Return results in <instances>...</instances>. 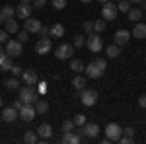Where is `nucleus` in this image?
I'll use <instances>...</instances> for the list:
<instances>
[{
    "label": "nucleus",
    "instance_id": "f257e3e1",
    "mask_svg": "<svg viewBox=\"0 0 146 144\" xmlns=\"http://www.w3.org/2000/svg\"><path fill=\"white\" fill-rule=\"evenodd\" d=\"M105 68H107V60L105 58H94L88 66H84V74H86V78L96 80V78L103 76Z\"/></svg>",
    "mask_w": 146,
    "mask_h": 144
},
{
    "label": "nucleus",
    "instance_id": "f03ea898",
    "mask_svg": "<svg viewBox=\"0 0 146 144\" xmlns=\"http://www.w3.org/2000/svg\"><path fill=\"white\" fill-rule=\"evenodd\" d=\"M20 100L23 101V105H33L35 101L39 100V92L35 90V86H25V88H20Z\"/></svg>",
    "mask_w": 146,
    "mask_h": 144
},
{
    "label": "nucleus",
    "instance_id": "7ed1b4c3",
    "mask_svg": "<svg viewBox=\"0 0 146 144\" xmlns=\"http://www.w3.org/2000/svg\"><path fill=\"white\" fill-rule=\"evenodd\" d=\"M4 51H6V55H10L12 58L22 56L23 55V43L20 41V39H8V41H6V47H4Z\"/></svg>",
    "mask_w": 146,
    "mask_h": 144
},
{
    "label": "nucleus",
    "instance_id": "20e7f679",
    "mask_svg": "<svg viewBox=\"0 0 146 144\" xmlns=\"http://www.w3.org/2000/svg\"><path fill=\"white\" fill-rule=\"evenodd\" d=\"M117 14H119V10H117V4H115V2H111V0L103 2V6H101V16H103L105 22H113V20L117 18Z\"/></svg>",
    "mask_w": 146,
    "mask_h": 144
},
{
    "label": "nucleus",
    "instance_id": "39448f33",
    "mask_svg": "<svg viewBox=\"0 0 146 144\" xmlns=\"http://www.w3.org/2000/svg\"><path fill=\"white\" fill-rule=\"evenodd\" d=\"M105 136L109 138V142H117L121 136H123V127L119 123H109L105 127Z\"/></svg>",
    "mask_w": 146,
    "mask_h": 144
},
{
    "label": "nucleus",
    "instance_id": "423d86ee",
    "mask_svg": "<svg viewBox=\"0 0 146 144\" xmlns=\"http://www.w3.org/2000/svg\"><path fill=\"white\" fill-rule=\"evenodd\" d=\"M80 101H82V105H86V107L96 105V103H98V92H96V90H90V88H84L80 92Z\"/></svg>",
    "mask_w": 146,
    "mask_h": 144
},
{
    "label": "nucleus",
    "instance_id": "0eeeda50",
    "mask_svg": "<svg viewBox=\"0 0 146 144\" xmlns=\"http://www.w3.org/2000/svg\"><path fill=\"white\" fill-rule=\"evenodd\" d=\"M86 47L90 49L92 53H100L101 49H103V39H101L98 33H90L88 37H86Z\"/></svg>",
    "mask_w": 146,
    "mask_h": 144
},
{
    "label": "nucleus",
    "instance_id": "6e6552de",
    "mask_svg": "<svg viewBox=\"0 0 146 144\" xmlns=\"http://www.w3.org/2000/svg\"><path fill=\"white\" fill-rule=\"evenodd\" d=\"M74 55V45H68V43H62L58 45L55 49V56L58 60H66V58H72Z\"/></svg>",
    "mask_w": 146,
    "mask_h": 144
},
{
    "label": "nucleus",
    "instance_id": "1a4fd4ad",
    "mask_svg": "<svg viewBox=\"0 0 146 144\" xmlns=\"http://www.w3.org/2000/svg\"><path fill=\"white\" fill-rule=\"evenodd\" d=\"M18 117H20L22 121L29 123V121H33L35 117H37V111H35V107H33V105H23L22 109L18 111Z\"/></svg>",
    "mask_w": 146,
    "mask_h": 144
},
{
    "label": "nucleus",
    "instance_id": "9d476101",
    "mask_svg": "<svg viewBox=\"0 0 146 144\" xmlns=\"http://www.w3.org/2000/svg\"><path fill=\"white\" fill-rule=\"evenodd\" d=\"M80 129H82V133H84V136H86V138H96V136H98V134H100V125H96V123H84V125H82V127H80Z\"/></svg>",
    "mask_w": 146,
    "mask_h": 144
},
{
    "label": "nucleus",
    "instance_id": "9b49d317",
    "mask_svg": "<svg viewBox=\"0 0 146 144\" xmlns=\"http://www.w3.org/2000/svg\"><path fill=\"white\" fill-rule=\"evenodd\" d=\"M31 10H33L31 2H20V6H16V16L20 20H27L31 16Z\"/></svg>",
    "mask_w": 146,
    "mask_h": 144
},
{
    "label": "nucleus",
    "instance_id": "f8f14e48",
    "mask_svg": "<svg viewBox=\"0 0 146 144\" xmlns=\"http://www.w3.org/2000/svg\"><path fill=\"white\" fill-rule=\"evenodd\" d=\"M35 51H37L39 55H47V53H51V51H53V43H51V39H49V37H41V39L35 43Z\"/></svg>",
    "mask_w": 146,
    "mask_h": 144
},
{
    "label": "nucleus",
    "instance_id": "ddd939ff",
    "mask_svg": "<svg viewBox=\"0 0 146 144\" xmlns=\"http://www.w3.org/2000/svg\"><path fill=\"white\" fill-rule=\"evenodd\" d=\"M22 78H23V84L25 86H37V82H39V76H37V72H35L33 68H27V70H23L22 72Z\"/></svg>",
    "mask_w": 146,
    "mask_h": 144
},
{
    "label": "nucleus",
    "instance_id": "4468645a",
    "mask_svg": "<svg viewBox=\"0 0 146 144\" xmlns=\"http://www.w3.org/2000/svg\"><path fill=\"white\" fill-rule=\"evenodd\" d=\"M37 136H39V140H41V142H47V140L53 136V127H51L49 123L39 125V129H37Z\"/></svg>",
    "mask_w": 146,
    "mask_h": 144
},
{
    "label": "nucleus",
    "instance_id": "2eb2a0df",
    "mask_svg": "<svg viewBox=\"0 0 146 144\" xmlns=\"http://www.w3.org/2000/svg\"><path fill=\"white\" fill-rule=\"evenodd\" d=\"M129 39H131V33L127 29H119V31H115V35H113V41H115V45H119V47H125V45L129 43Z\"/></svg>",
    "mask_w": 146,
    "mask_h": 144
},
{
    "label": "nucleus",
    "instance_id": "dca6fc26",
    "mask_svg": "<svg viewBox=\"0 0 146 144\" xmlns=\"http://www.w3.org/2000/svg\"><path fill=\"white\" fill-rule=\"evenodd\" d=\"M41 27H43L41 22H39L37 18H31V16L25 20V25H23V29H25V31H29V33H39V29H41Z\"/></svg>",
    "mask_w": 146,
    "mask_h": 144
},
{
    "label": "nucleus",
    "instance_id": "f3484780",
    "mask_svg": "<svg viewBox=\"0 0 146 144\" xmlns=\"http://www.w3.org/2000/svg\"><path fill=\"white\" fill-rule=\"evenodd\" d=\"M0 117H2V121L4 123H12L16 121V117H18V109L12 105V107H4L2 113H0Z\"/></svg>",
    "mask_w": 146,
    "mask_h": 144
},
{
    "label": "nucleus",
    "instance_id": "a211bd4d",
    "mask_svg": "<svg viewBox=\"0 0 146 144\" xmlns=\"http://www.w3.org/2000/svg\"><path fill=\"white\" fill-rule=\"evenodd\" d=\"M12 64H14L12 56H10V55H6V53H2V55H0V72H6V70H10Z\"/></svg>",
    "mask_w": 146,
    "mask_h": 144
},
{
    "label": "nucleus",
    "instance_id": "6ab92c4d",
    "mask_svg": "<svg viewBox=\"0 0 146 144\" xmlns=\"http://www.w3.org/2000/svg\"><path fill=\"white\" fill-rule=\"evenodd\" d=\"M133 37H136V39H146V23L136 22L135 29H133Z\"/></svg>",
    "mask_w": 146,
    "mask_h": 144
},
{
    "label": "nucleus",
    "instance_id": "aec40b11",
    "mask_svg": "<svg viewBox=\"0 0 146 144\" xmlns=\"http://www.w3.org/2000/svg\"><path fill=\"white\" fill-rule=\"evenodd\" d=\"M142 8H131V10L127 12V18L131 20V22H140L142 20Z\"/></svg>",
    "mask_w": 146,
    "mask_h": 144
},
{
    "label": "nucleus",
    "instance_id": "412c9836",
    "mask_svg": "<svg viewBox=\"0 0 146 144\" xmlns=\"http://www.w3.org/2000/svg\"><path fill=\"white\" fill-rule=\"evenodd\" d=\"M51 37H64V25L62 23H53L51 29H49Z\"/></svg>",
    "mask_w": 146,
    "mask_h": 144
},
{
    "label": "nucleus",
    "instance_id": "4be33fe9",
    "mask_svg": "<svg viewBox=\"0 0 146 144\" xmlns=\"http://www.w3.org/2000/svg\"><path fill=\"white\" fill-rule=\"evenodd\" d=\"M72 86H74V90H76V92H82V90L86 88V76L76 74V76L72 78Z\"/></svg>",
    "mask_w": 146,
    "mask_h": 144
},
{
    "label": "nucleus",
    "instance_id": "5701e85b",
    "mask_svg": "<svg viewBox=\"0 0 146 144\" xmlns=\"http://www.w3.org/2000/svg\"><path fill=\"white\" fill-rule=\"evenodd\" d=\"M35 111H37V115H45L47 111H49V103H47V100H37L33 103Z\"/></svg>",
    "mask_w": 146,
    "mask_h": 144
},
{
    "label": "nucleus",
    "instance_id": "b1692460",
    "mask_svg": "<svg viewBox=\"0 0 146 144\" xmlns=\"http://www.w3.org/2000/svg\"><path fill=\"white\" fill-rule=\"evenodd\" d=\"M4 25H6V31H8V33H18V31H20V23L16 22V18L6 20V22H4Z\"/></svg>",
    "mask_w": 146,
    "mask_h": 144
},
{
    "label": "nucleus",
    "instance_id": "393cba45",
    "mask_svg": "<svg viewBox=\"0 0 146 144\" xmlns=\"http://www.w3.org/2000/svg\"><path fill=\"white\" fill-rule=\"evenodd\" d=\"M0 16H2L4 20H10V18H14V16H16V8H14V6H10V4H6V6H2Z\"/></svg>",
    "mask_w": 146,
    "mask_h": 144
},
{
    "label": "nucleus",
    "instance_id": "a878e982",
    "mask_svg": "<svg viewBox=\"0 0 146 144\" xmlns=\"http://www.w3.org/2000/svg\"><path fill=\"white\" fill-rule=\"evenodd\" d=\"M105 55L109 56V58H117V56L121 55V47H119V45H109V47H107V49H105Z\"/></svg>",
    "mask_w": 146,
    "mask_h": 144
},
{
    "label": "nucleus",
    "instance_id": "bb28decb",
    "mask_svg": "<svg viewBox=\"0 0 146 144\" xmlns=\"http://www.w3.org/2000/svg\"><path fill=\"white\" fill-rule=\"evenodd\" d=\"M70 70L76 72V74H82V72H84V62H82L80 58H72V60H70Z\"/></svg>",
    "mask_w": 146,
    "mask_h": 144
},
{
    "label": "nucleus",
    "instance_id": "cd10ccee",
    "mask_svg": "<svg viewBox=\"0 0 146 144\" xmlns=\"http://www.w3.org/2000/svg\"><path fill=\"white\" fill-rule=\"evenodd\" d=\"M4 86L8 90H20V80H18V76H12L4 82Z\"/></svg>",
    "mask_w": 146,
    "mask_h": 144
},
{
    "label": "nucleus",
    "instance_id": "c85d7f7f",
    "mask_svg": "<svg viewBox=\"0 0 146 144\" xmlns=\"http://www.w3.org/2000/svg\"><path fill=\"white\" fill-rule=\"evenodd\" d=\"M131 8H133V4H131L129 0H119V2H117V10L123 12V14H127Z\"/></svg>",
    "mask_w": 146,
    "mask_h": 144
},
{
    "label": "nucleus",
    "instance_id": "c756f323",
    "mask_svg": "<svg viewBox=\"0 0 146 144\" xmlns=\"http://www.w3.org/2000/svg\"><path fill=\"white\" fill-rule=\"evenodd\" d=\"M39 140V136H37V133H25L23 134V142H27V144H33V142H37Z\"/></svg>",
    "mask_w": 146,
    "mask_h": 144
},
{
    "label": "nucleus",
    "instance_id": "7c9ffc66",
    "mask_svg": "<svg viewBox=\"0 0 146 144\" xmlns=\"http://www.w3.org/2000/svg\"><path fill=\"white\" fill-rule=\"evenodd\" d=\"M94 31L96 33H103L105 31V20H96L94 22Z\"/></svg>",
    "mask_w": 146,
    "mask_h": 144
},
{
    "label": "nucleus",
    "instance_id": "2f4dec72",
    "mask_svg": "<svg viewBox=\"0 0 146 144\" xmlns=\"http://www.w3.org/2000/svg\"><path fill=\"white\" fill-rule=\"evenodd\" d=\"M70 131H76V125L72 119H68V121L62 123V133H70Z\"/></svg>",
    "mask_w": 146,
    "mask_h": 144
},
{
    "label": "nucleus",
    "instance_id": "473e14b6",
    "mask_svg": "<svg viewBox=\"0 0 146 144\" xmlns=\"http://www.w3.org/2000/svg\"><path fill=\"white\" fill-rule=\"evenodd\" d=\"M72 134H74V131H70V133H62L60 142H62V144H72Z\"/></svg>",
    "mask_w": 146,
    "mask_h": 144
},
{
    "label": "nucleus",
    "instance_id": "72a5a7b5",
    "mask_svg": "<svg viewBox=\"0 0 146 144\" xmlns=\"http://www.w3.org/2000/svg\"><path fill=\"white\" fill-rule=\"evenodd\" d=\"M82 29H84V33H86V35L94 33V22H84V25H82Z\"/></svg>",
    "mask_w": 146,
    "mask_h": 144
},
{
    "label": "nucleus",
    "instance_id": "f704fd0d",
    "mask_svg": "<svg viewBox=\"0 0 146 144\" xmlns=\"http://www.w3.org/2000/svg\"><path fill=\"white\" fill-rule=\"evenodd\" d=\"M51 2H53V6L56 10H64L66 8V0H51Z\"/></svg>",
    "mask_w": 146,
    "mask_h": 144
},
{
    "label": "nucleus",
    "instance_id": "c9c22d12",
    "mask_svg": "<svg viewBox=\"0 0 146 144\" xmlns=\"http://www.w3.org/2000/svg\"><path fill=\"white\" fill-rule=\"evenodd\" d=\"M84 43H86V37H84V35H76V37H74V41H72L74 47H82Z\"/></svg>",
    "mask_w": 146,
    "mask_h": 144
},
{
    "label": "nucleus",
    "instance_id": "e433bc0d",
    "mask_svg": "<svg viewBox=\"0 0 146 144\" xmlns=\"http://www.w3.org/2000/svg\"><path fill=\"white\" fill-rule=\"evenodd\" d=\"M18 39H20L22 43H25V41L29 39V31H25V29H20V31H18Z\"/></svg>",
    "mask_w": 146,
    "mask_h": 144
},
{
    "label": "nucleus",
    "instance_id": "4c0bfd02",
    "mask_svg": "<svg viewBox=\"0 0 146 144\" xmlns=\"http://www.w3.org/2000/svg\"><path fill=\"white\" fill-rule=\"evenodd\" d=\"M72 121H74V125H76V127H82V125L86 123V115H80V113H78V115H76Z\"/></svg>",
    "mask_w": 146,
    "mask_h": 144
},
{
    "label": "nucleus",
    "instance_id": "58836bf2",
    "mask_svg": "<svg viewBox=\"0 0 146 144\" xmlns=\"http://www.w3.org/2000/svg\"><path fill=\"white\" fill-rule=\"evenodd\" d=\"M10 72H12V74H14V76H22L23 68H22V66H18V64H12V68H10Z\"/></svg>",
    "mask_w": 146,
    "mask_h": 144
},
{
    "label": "nucleus",
    "instance_id": "ea45409f",
    "mask_svg": "<svg viewBox=\"0 0 146 144\" xmlns=\"http://www.w3.org/2000/svg\"><path fill=\"white\" fill-rule=\"evenodd\" d=\"M8 31H6V29H4V31H2V29H0V45H6V41H8V39H10V37H8Z\"/></svg>",
    "mask_w": 146,
    "mask_h": 144
},
{
    "label": "nucleus",
    "instance_id": "a19ab883",
    "mask_svg": "<svg viewBox=\"0 0 146 144\" xmlns=\"http://www.w3.org/2000/svg\"><path fill=\"white\" fill-rule=\"evenodd\" d=\"M45 4H47V0H33V8L35 10H41Z\"/></svg>",
    "mask_w": 146,
    "mask_h": 144
},
{
    "label": "nucleus",
    "instance_id": "79ce46f5",
    "mask_svg": "<svg viewBox=\"0 0 146 144\" xmlns=\"http://www.w3.org/2000/svg\"><path fill=\"white\" fill-rule=\"evenodd\" d=\"M135 129H133V127H127V129H123V134L125 136H131V138H133V136H135Z\"/></svg>",
    "mask_w": 146,
    "mask_h": 144
},
{
    "label": "nucleus",
    "instance_id": "37998d69",
    "mask_svg": "<svg viewBox=\"0 0 146 144\" xmlns=\"http://www.w3.org/2000/svg\"><path fill=\"white\" fill-rule=\"evenodd\" d=\"M45 84H47V82H37V92H39V94H45V92H47Z\"/></svg>",
    "mask_w": 146,
    "mask_h": 144
},
{
    "label": "nucleus",
    "instance_id": "c03bdc74",
    "mask_svg": "<svg viewBox=\"0 0 146 144\" xmlns=\"http://www.w3.org/2000/svg\"><path fill=\"white\" fill-rule=\"evenodd\" d=\"M117 142H121V144H131V142H133V138H131V136H125V134H123V136H121Z\"/></svg>",
    "mask_w": 146,
    "mask_h": 144
},
{
    "label": "nucleus",
    "instance_id": "a18cd8bd",
    "mask_svg": "<svg viewBox=\"0 0 146 144\" xmlns=\"http://www.w3.org/2000/svg\"><path fill=\"white\" fill-rule=\"evenodd\" d=\"M138 105H140L142 109H146V94H142V96H140V100H138Z\"/></svg>",
    "mask_w": 146,
    "mask_h": 144
},
{
    "label": "nucleus",
    "instance_id": "49530a36",
    "mask_svg": "<svg viewBox=\"0 0 146 144\" xmlns=\"http://www.w3.org/2000/svg\"><path fill=\"white\" fill-rule=\"evenodd\" d=\"M14 107H16V109L20 111V109L23 107V101H22V100H16V101H14Z\"/></svg>",
    "mask_w": 146,
    "mask_h": 144
},
{
    "label": "nucleus",
    "instance_id": "de8ad7c7",
    "mask_svg": "<svg viewBox=\"0 0 146 144\" xmlns=\"http://www.w3.org/2000/svg\"><path fill=\"white\" fill-rule=\"evenodd\" d=\"M39 35H41V37H47V35H49V29H47V27H41V29H39Z\"/></svg>",
    "mask_w": 146,
    "mask_h": 144
},
{
    "label": "nucleus",
    "instance_id": "09e8293b",
    "mask_svg": "<svg viewBox=\"0 0 146 144\" xmlns=\"http://www.w3.org/2000/svg\"><path fill=\"white\" fill-rule=\"evenodd\" d=\"M129 2H131V4H136V6H140V2H142V0H129Z\"/></svg>",
    "mask_w": 146,
    "mask_h": 144
},
{
    "label": "nucleus",
    "instance_id": "8fccbe9b",
    "mask_svg": "<svg viewBox=\"0 0 146 144\" xmlns=\"http://www.w3.org/2000/svg\"><path fill=\"white\" fill-rule=\"evenodd\" d=\"M140 6H142V10H146V0H142V2H140Z\"/></svg>",
    "mask_w": 146,
    "mask_h": 144
},
{
    "label": "nucleus",
    "instance_id": "3c124183",
    "mask_svg": "<svg viewBox=\"0 0 146 144\" xmlns=\"http://www.w3.org/2000/svg\"><path fill=\"white\" fill-rule=\"evenodd\" d=\"M2 53H6V51H4V47H2V45H0V55H2Z\"/></svg>",
    "mask_w": 146,
    "mask_h": 144
},
{
    "label": "nucleus",
    "instance_id": "603ef678",
    "mask_svg": "<svg viewBox=\"0 0 146 144\" xmlns=\"http://www.w3.org/2000/svg\"><path fill=\"white\" fill-rule=\"evenodd\" d=\"M4 22H6V20H4V18H2V16H0V23H4Z\"/></svg>",
    "mask_w": 146,
    "mask_h": 144
},
{
    "label": "nucleus",
    "instance_id": "864d4df0",
    "mask_svg": "<svg viewBox=\"0 0 146 144\" xmlns=\"http://www.w3.org/2000/svg\"><path fill=\"white\" fill-rule=\"evenodd\" d=\"M82 2H84V4H88V2H92V0H82Z\"/></svg>",
    "mask_w": 146,
    "mask_h": 144
},
{
    "label": "nucleus",
    "instance_id": "5fc2aeb1",
    "mask_svg": "<svg viewBox=\"0 0 146 144\" xmlns=\"http://www.w3.org/2000/svg\"><path fill=\"white\" fill-rule=\"evenodd\" d=\"M20 2H33V0H20Z\"/></svg>",
    "mask_w": 146,
    "mask_h": 144
},
{
    "label": "nucleus",
    "instance_id": "6e6d98bb",
    "mask_svg": "<svg viewBox=\"0 0 146 144\" xmlns=\"http://www.w3.org/2000/svg\"><path fill=\"white\" fill-rule=\"evenodd\" d=\"M98 2H100V4H103V2H107V0H98Z\"/></svg>",
    "mask_w": 146,
    "mask_h": 144
},
{
    "label": "nucleus",
    "instance_id": "4d7b16f0",
    "mask_svg": "<svg viewBox=\"0 0 146 144\" xmlns=\"http://www.w3.org/2000/svg\"><path fill=\"white\" fill-rule=\"evenodd\" d=\"M0 107H2V100H0Z\"/></svg>",
    "mask_w": 146,
    "mask_h": 144
},
{
    "label": "nucleus",
    "instance_id": "13d9d810",
    "mask_svg": "<svg viewBox=\"0 0 146 144\" xmlns=\"http://www.w3.org/2000/svg\"><path fill=\"white\" fill-rule=\"evenodd\" d=\"M115 2H119V0H115Z\"/></svg>",
    "mask_w": 146,
    "mask_h": 144
}]
</instances>
